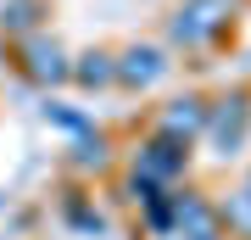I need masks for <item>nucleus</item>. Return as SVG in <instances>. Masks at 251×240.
<instances>
[{"instance_id":"1","label":"nucleus","mask_w":251,"mask_h":240,"mask_svg":"<svg viewBox=\"0 0 251 240\" xmlns=\"http://www.w3.org/2000/svg\"><path fill=\"white\" fill-rule=\"evenodd\" d=\"M201 145L212 162H240L251 145V84H229L224 95H206V129Z\"/></svg>"},{"instance_id":"2","label":"nucleus","mask_w":251,"mask_h":240,"mask_svg":"<svg viewBox=\"0 0 251 240\" xmlns=\"http://www.w3.org/2000/svg\"><path fill=\"white\" fill-rule=\"evenodd\" d=\"M162 34H168V51H184V56H212L224 39H234V11L229 6H179L168 11V23H162Z\"/></svg>"},{"instance_id":"3","label":"nucleus","mask_w":251,"mask_h":240,"mask_svg":"<svg viewBox=\"0 0 251 240\" xmlns=\"http://www.w3.org/2000/svg\"><path fill=\"white\" fill-rule=\"evenodd\" d=\"M6 62H11V73H17L23 84H34V89H62L67 73H73V51L45 28V34L11 39V45H6Z\"/></svg>"},{"instance_id":"4","label":"nucleus","mask_w":251,"mask_h":240,"mask_svg":"<svg viewBox=\"0 0 251 240\" xmlns=\"http://www.w3.org/2000/svg\"><path fill=\"white\" fill-rule=\"evenodd\" d=\"M112 67H117V89L128 95H151V89L173 73V51L156 39H128L112 51Z\"/></svg>"},{"instance_id":"5","label":"nucleus","mask_w":251,"mask_h":240,"mask_svg":"<svg viewBox=\"0 0 251 240\" xmlns=\"http://www.w3.org/2000/svg\"><path fill=\"white\" fill-rule=\"evenodd\" d=\"M190 162H196V145L168 140V134H156V129H151V134L134 145V168H128V173L151 179L156 190H179V179H190Z\"/></svg>"},{"instance_id":"6","label":"nucleus","mask_w":251,"mask_h":240,"mask_svg":"<svg viewBox=\"0 0 251 240\" xmlns=\"http://www.w3.org/2000/svg\"><path fill=\"white\" fill-rule=\"evenodd\" d=\"M156 134H168V140H184V145H196L201 140V129H206V95L201 89H184V95H168L156 107Z\"/></svg>"},{"instance_id":"7","label":"nucleus","mask_w":251,"mask_h":240,"mask_svg":"<svg viewBox=\"0 0 251 240\" xmlns=\"http://www.w3.org/2000/svg\"><path fill=\"white\" fill-rule=\"evenodd\" d=\"M67 84H78L84 95H100V89H117V67H112V45H90V51L73 56Z\"/></svg>"},{"instance_id":"8","label":"nucleus","mask_w":251,"mask_h":240,"mask_svg":"<svg viewBox=\"0 0 251 240\" xmlns=\"http://www.w3.org/2000/svg\"><path fill=\"white\" fill-rule=\"evenodd\" d=\"M45 17H50V0H0V45L45 34Z\"/></svg>"},{"instance_id":"9","label":"nucleus","mask_w":251,"mask_h":240,"mask_svg":"<svg viewBox=\"0 0 251 240\" xmlns=\"http://www.w3.org/2000/svg\"><path fill=\"white\" fill-rule=\"evenodd\" d=\"M212 213H218V223H224L229 240H251V190H246V185L224 190V196L212 201Z\"/></svg>"},{"instance_id":"10","label":"nucleus","mask_w":251,"mask_h":240,"mask_svg":"<svg viewBox=\"0 0 251 240\" xmlns=\"http://www.w3.org/2000/svg\"><path fill=\"white\" fill-rule=\"evenodd\" d=\"M73 168H78V173H106V168H112V140H106V129H90V134L73 140Z\"/></svg>"},{"instance_id":"11","label":"nucleus","mask_w":251,"mask_h":240,"mask_svg":"<svg viewBox=\"0 0 251 240\" xmlns=\"http://www.w3.org/2000/svg\"><path fill=\"white\" fill-rule=\"evenodd\" d=\"M45 123L78 140V134H90V129H95V117H90V112H78V107H67V101H50V95H45Z\"/></svg>"},{"instance_id":"12","label":"nucleus","mask_w":251,"mask_h":240,"mask_svg":"<svg viewBox=\"0 0 251 240\" xmlns=\"http://www.w3.org/2000/svg\"><path fill=\"white\" fill-rule=\"evenodd\" d=\"M62 213H67V223H73L78 235H106V218H100L84 196H67V207H62Z\"/></svg>"},{"instance_id":"13","label":"nucleus","mask_w":251,"mask_h":240,"mask_svg":"<svg viewBox=\"0 0 251 240\" xmlns=\"http://www.w3.org/2000/svg\"><path fill=\"white\" fill-rule=\"evenodd\" d=\"M140 223L151 235H173V190H162L151 207H140Z\"/></svg>"},{"instance_id":"14","label":"nucleus","mask_w":251,"mask_h":240,"mask_svg":"<svg viewBox=\"0 0 251 240\" xmlns=\"http://www.w3.org/2000/svg\"><path fill=\"white\" fill-rule=\"evenodd\" d=\"M190 6H229V11H240L246 0H190Z\"/></svg>"},{"instance_id":"15","label":"nucleus","mask_w":251,"mask_h":240,"mask_svg":"<svg viewBox=\"0 0 251 240\" xmlns=\"http://www.w3.org/2000/svg\"><path fill=\"white\" fill-rule=\"evenodd\" d=\"M240 185H246V190H251V168H246V179H240Z\"/></svg>"}]
</instances>
